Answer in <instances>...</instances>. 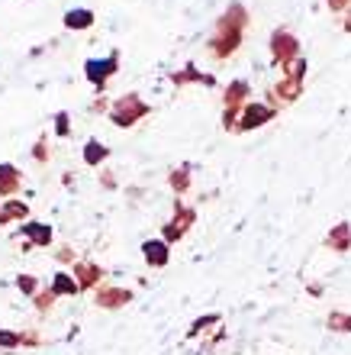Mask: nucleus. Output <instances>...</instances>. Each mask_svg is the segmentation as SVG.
<instances>
[{
  "label": "nucleus",
  "instance_id": "obj_1",
  "mask_svg": "<svg viewBox=\"0 0 351 355\" xmlns=\"http://www.w3.org/2000/svg\"><path fill=\"white\" fill-rule=\"evenodd\" d=\"M245 26H249V10L242 7V3H232L222 19L216 23L210 36V55L216 62H226L229 55H235V49L242 46V36H245Z\"/></svg>",
  "mask_w": 351,
  "mask_h": 355
},
{
  "label": "nucleus",
  "instance_id": "obj_2",
  "mask_svg": "<svg viewBox=\"0 0 351 355\" xmlns=\"http://www.w3.org/2000/svg\"><path fill=\"white\" fill-rule=\"evenodd\" d=\"M300 58V39L290 33V29H278L274 36H271V62L280 68H287L290 62Z\"/></svg>",
  "mask_w": 351,
  "mask_h": 355
},
{
  "label": "nucleus",
  "instance_id": "obj_3",
  "mask_svg": "<svg viewBox=\"0 0 351 355\" xmlns=\"http://www.w3.org/2000/svg\"><path fill=\"white\" fill-rule=\"evenodd\" d=\"M274 113L278 107H271V103H258V101H249L242 107L239 113V123H235V132H249V130H258L264 126L268 120H274Z\"/></svg>",
  "mask_w": 351,
  "mask_h": 355
},
{
  "label": "nucleus",
  "instance_id": "obj_4",
  "mask_svg": "<svg viewBox=\"0 0 351 355\" xmlns=\"http://www.w3.org/2000/svg\"><path fill=\"white\" fill-rule=\"evenodd\" d=\"M145 113H148V103H142L136 94H126V97H120V101L113 103L110 116L116 126H132V123H139Z\"/></svg>",
  "mask_w": 351,
  "mask_h": 355
},
{
  "label": "nucleus",
  "instance_id": "obj_5",
  "mask_svg": "<svg viewBox=\"0 0 351 355\" xmlns=\"http://www.w3.org/2000/svg\"><path fill=\"white\" fill-rule=\"evenodd\" d=\"M194 220H197L194 210H190L184 200H177V204H174V220H168V223H165V230H161V239H165L168 245L177 243V239H181V236H184L187 230L194 226Z\"/></svg>",
  "mask_w": 351,
  "mask_h": 355
},
{
  "label": "nucleus",
  "instance_id": "obj_6",
  "mask_svg": "<svg viewBox=\"0 0 351 355\" xmlns=\"http://www.w3.org/2000/svg\"><path fill=\"white\" fill-rule=\"evenodd\" d=\"M249 94H251V87H249V81H242V78H235L226 91H222V107L226 110H235L239 113L245 103H249Z\"/></svg>",
  "mask_w": 351,
  "mask_h": 355
},
{
  "label": "nucleus",
  "instance_id": "obj_7",
  "mask_svg": "<svg viewBox=\"0 0 351 355\" xmlns=\"http://www.w3.org/2000/svg\"><path fill=\"white\" fill-rule=\"evenodd\" d=\"M116 62H120V58H116V52H113L110 58H103V62L91 58V62L84 65V71H87V81H93L97 87H103V81H107V78L116 75Z\"/></svg>",
  "mask_w": 351,
  "mask_h": 355
},
{
  "label": "nucleus",
  "instance_id": "obj_8",
  "mask_svg": "<svg viewBox=\"0 0 351 355\" xmlns=\"http://www.w3.org/2000/svg\"><path fill=\"white\" fill-rule=\"evenodd\" d=\"M300 94H303V81H300V78H287L284 75V81L271 91V107H274V101H284V103L296 101Z\"/></svg>",
  "mask_w": 351,
  "mask_h": 355
},
{
  "label": "nucleus",
  "instance_id": "obj_9",
  "mask_svg": "<svg viewBox=\"0 0 351 355\" xmlns=\"http://www.w3.org/2000/svg\"><path fill=\"white\" fill-rule=\"evenodd\" d=\"M325 249H332V252H348L351 249V226L348 223H335L325 236Z\"/></svg>",
  "mask_w": 351,
  "mask_h": 355
},
{
  "label": "nucleus",
  "instance_id": "obj_10",
  "mask_svg": "<svg viewBox=\"0 0 351 355\" xmlns=\"http://www.w3.org/2000/svg\"><path fill=\"white\" fill-rule=\"evenodd\" d=\"M168 249H171V245H168L165 239H148V243H142L145 262L152 265V268H161V265H168Z\"/></svg>",
  "mask_w": 351,
  "mask_h": 355
},
{
  "label": "nucleus",
  "instance_id": "obj_11",
  "mask_svg": "<svg viewBox=\"0 0 351 355\" xmlns=\"http://www.w3.org/2000/svg\"><path fill=\"white\" fill-rule=\"evenodd\" d=\"M129 300H132L129 291H123V288H107V291H100L97 304H100V307H123V304H129Z\"/></svg>",
  "mask_w": 351,
  "mask_h": 355
},
{
  "label": "nucleus",
  "instance_id": "obj_12",
  "mask_svg": "<svg viewBox=\"0 0 351 355\" xmlns=\"http://www.w3.org/2000/svg\"><path fill=\"white\" fill-rule=\"evenodd\" d=\"M19 187V168L13 165H0V197H10Z\"/></svg>",
  "mask_w": 351,
  "mask_h": 355
},
{
  "label": "nucleus",
  "instance_id": "obj_13",
  "mask_svg": "<svg viewBox=\"0 0 351 355\" xmlns=\"http://www.w3.org/2000/svg\"><path fill=\"white\" fill-rule=\"evenodd\" d=\"M91 23H93L91 10H68V13H65V26L68 29H87Z\"/></svg>",
  "mask_w": 351,
  "mask_h": 355
},
{
  "label": "nucleus",
  "instance_id": "obj_14",
  "mask_svg": "<svg viewBox=\"0 0 351 355\" xmlns=\"http://www.w3.org/2000/svg\"><path fill=\"white\" fill-rule=\"evenodd\" d=\"M325 329H332V333H351V313L332 310V313L325 317Z\"/></svg>",
  "mask_w": 351,
  "mask_h": 355
},
{
  "label": "nucleus",
  "instance_id": "obj_15",
  "mask_svg": "<svg viewBox=\"0 0 351 355\" xmlns=\"http://www.w3.org/2000/svg\"><path fill=\"white\" fill-rule=\"evenodd\" d=\"M23 233H26L36 245H48V243H52V230H48L46 223H29V226H23Z\"/></svg>",
  "mask_w": 351,
  "mask_h": 355
},
{
  "label": "nucleus",
  "instance_id": "obj_16",
  "mask_svg": "<svg viewBox=\"0 0 351 355\" xmlns=\"http://www.w3.org/2000/svg\"><path fill=\"white\" fill-rule=\"evenodd\" d=\"M78 291H81V284H78V281H71V275L58 271L55 281H52V294H78Z\"/></svg>",
  "mask_w": 351,
  "mask_h": 355
},
{
  "label": "nucleus",
  "instance_id": "obj_17",
  "mask_svg": "<svg viewBox=\"0 0 351 355\" xmlns=\"http://www.w3.org/2000/svg\"><path fill=\"white\" fill-rule=\"evenodd\" d=\"M103 159H107V149H103V142L91 139L87 146H84V162H87V165H100Z\"/></svg>",
  "mask_w": 351,
  "mask_h": 355
},
{
  "label": "nucleus",
  "instance_id": "obj_18",
  "mask_svg": "<svg viewBox=\"0 0 351 355\" xmlns=\"http://www.w3.org/2000/svg\"><path fill=\"white\" fill-rule=\"evenodd\" d=\"M210 327H219V317H216V313H206V317L194 320V323H190V329H187V336H204Z\"/></svg>",
  "mask_w": 351,
  "mask_h": 355
},
{
  "label": "nucleus",
  "instance_id": "obj_19",
  "mask_svg": "<svg viewBox=\"0 0 351 355\" xmlns=\"http://www.w3.org/2000/svg\"><path fill=\"white\" fill-rule=\"evenodd\" d=\"M187 81H200V85H216L210 75H200L197 68H184L181 75H174V85H187Z\"/></svg>",
  "mask_w": 351,
  "mask_h": 355
},
{
  "label": "nucleus",
  "instance_id": "obj_20",
  "mask_svg": "<svg viewBox=\"0 0 351 355\" xmlns=\"http://www.w3.org/2000/svg\"><path fill=\"white\" fill-rule=\"evenodd\" d=\"M19 216H26V204H13V200H7V204L0 207V223H7V220H19Z\"/></svg>",
  "mask_w": 351,
  "mask_h": 355
},
{
  "label": "nucleus",
  "instance_id": "obj_21",
  "mask_svg": "<svg viewBox=\"0 0 351 355\" xmlns=\"http://www.w3.org/2000/svg\"><path fill=\"white\" fill-rule=\"evenodd\" d=\"M171 187H174L177 194H184V191H190V171H187V168H177L174 175H171Z\"/></svg>",
  "mask_w": 351,
  "mask_h": 355
},
{
  "label": "nucleus",
  "instance_id": "obj_22",
  "mask_svg": "<svg viewBox=\"0 0 351 355\" xmlns=\"http://www.w3.org/2000/svg\"><path fill=\"white\" fill-rule=\"evenodd\" d=\"M78 275H81V288H91V284H97V275H100V268H93V265H81L78 268Z\"/></svg>",
  "mask_w": 351,
  "mask_h": 355
},
{
  "label": "nucleus",
  "instance_id": "obj_23",
  "mask_svg": "<svg viewBox=\"0 0 351 355\" xmlns=\"http://www.w3.org/2000/svg\"><path fill=\"white\" fill-rule=\"evenodd\" d=\"M19 291H23V294H29V297H36V291H39V281L33 278V275H19Z\"/></svg>",
  "mask_w": 351,
  "mask_h": 355
},
{
  "label": "nucleus",
  "instance_id": "obj_24",
  "mask_svg": "<svg viewBox=\"0 0 351 355\" xmlns=\"http://www.w3.org/2000/svg\"><path fill=\"white\" fill-rule=\"evenodd\" d=\"M55 130H58V136H68V132H71V126H68V113H58L55 116Z\"/></svg>",
  "mask_w": 351,
  "mask_h": 355
},
{
  "label": "nucleus",
  "instance_id": "obj_25",
  "mask_svg": "<svg viewBox=\"0 0 351 355\" xmlns=\"http://www.w3.org/2000/svg\"><path fill=\"white\" fill-rule=\"evenodd\" d=\"M23 339L17 336V333H0V346H19Z\"/></svg>",
  "mask_w": 351,
  "mask_h": 355
},
{
  "label": "nucleus",
  "instance_id": "obj_26",
  "mask_svg": "<svg viewBox=\"0 0 351 355\" xmlns=\"http://www.w3.org/2000/svg\"><path fill=\"white\" fill-rule=\"evenodd\" d=\"M325 3H329V10H332V13H342L345 7H351V0H325Z\"/></svg>",
  "mask_w": 351,
  "mask_h": 355
},
{
  "label": "nucleus",
  "instance_id": "obj_27",
  "mask_svg": "<svg viewBox=\"0 0 351 355\" xmlns=\"http://www.w3.org/2000/svg\"><path fill=\"white\" fill-rule=\"evenodd\" d=\"M342 26H345V33H351V13H345V19H342Z\"/></svg>",
  "mask_w": 351,
  "mask_h": 355
}]
</instances>
